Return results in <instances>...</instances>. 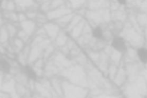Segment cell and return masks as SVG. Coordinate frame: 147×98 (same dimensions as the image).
<instances>
[{"label": "cell", "mask_w": 147, "mask_h": 98, "mask_svg": "<svg viewBox=\"0 0 147 98\" xmlns=\"http://www.w3.org/2000/svg\"><path fill=\"white\" fill-rule=\"evenodd\" d=\"M118 1L121 4H125L126 3V0H118Z\"/></svg>", "instance_id": "6"}, {"label": "cell", "mask_w": 147, "mask_h": 98, "mask_svg": "<svg viewBox=\"0 0 147 98\" xmlns=\"http://www.w3.org/2000/svg\"><path fill=\"white\" fill-rule=\"evenodd\" d=\"M93 36L94 37L96 38H101L102 37V29L100 27H97L96 28L94 31H93Z\"/></svg>", "instance_id": "5"}, {"label": "cell", "mask_w": 147, "mask_h": 98, "mask_svg": "<svg viewBox=\"0 0 147 98\" xmlns=\"http://www.w3.org/2000/svg\"><path fill=\"white\" fill-rule=\"evenodd\" d=\"M25 73L26 74V75L32 80H36L37 79V76L35 73V72L33 70V69L30 67L29 65H26L24 68Z\"/></svg>", "instance_id": "2"}, {"label": "cell", "mask_w": 147, "mask_h": 98, "mask_svg": "<svg viewBox=\"0 0 147 98\" xmlns=\"http://www.w3.org/2000/svg\"><path fill=\"white\" fill-rule=\"evenodd\" d=\"M112 46L116 50L120 52L126 50V45L124 40L121 37H115L112 42Z\"/></svg>", "instance_id": "1"}, {"label": "cell", "mask_w": 147, "mask_h": 98, "mask_svg": "<svg viewBox=\"0 0 147 98\" xmlns=\"http://www.w3.org/2000/svg\"><path fill=\"white\" fill-rule=\"evenodd\" d=\"M0 68L1 70L5 72V73H8L10 70V66L8 62H7L5 60L2 59L0 61Z\"/></svg>", "instance_id": "3"}, {"label": "cell", "mask_w": 147, "mask_h": 98, "mask_svg": "<svg viewBox=\"0 0 147 98\" xmlns=\"http://www.w3.org/2000/svg\"><path fill=\"white\" fill-rule=\"evenodd\" d=\"M138 54L140 60L144 62H147V49H140L138 50Z\"/></svg>", "instance_id": "4"}]
</instances>
